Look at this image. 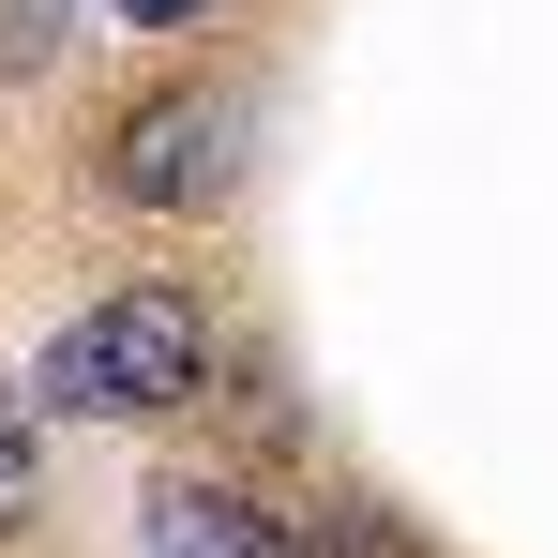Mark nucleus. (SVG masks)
I'll return each mask as SVG.
<instances>
[{
    "label": "nucleus",
    "instance_id": "nucleus-1",
    "mask_svg": "<svg viewBox=\"0 0 558 558\" xmlns=\"http://www.w3.org/2000/svg\"><path fill=\"white\" fill-rule=\"evenodd\" d=\"M211 363H227V317L182 272H136L46 332L31 392H46V423H182V408H211Z\"/></svg>",
    "mask_w": 558,
    "mask_h": 558
},
{
    "label": "nucleus",
    "instance_id": "nucleus-2",
    "mask_svg": "<svg viewBox=\"0 0 558 558\" xmlns=\"http://www.w3.org/2000/svg\"><path fill=\"white\" fill-rule=\"evenodd\" d=\"M242 136H257V106L227 92V76H167V92L106 106V136H92V196H106V211H151V227L227 211V196H242Z\"/></svg>",
    "mask_w": 558,
    "mask_h": 558
},
{
    "label": "nucleus",
    "instance_id": "nucleus-3",
    "mask_svg": "<svg viewBox=\"0 0 558 558\" xmlns=\"http://www.w3.org/2000/svg\"><path fill=\"white\" fill-rule=\"evenodd\" d=\"M136 544L151 558H302V529L257 498V468H151L136 483Z\"/></svg>",
    "mask_w": 558,
    "mask_h": 558
},
{
    "label": "nucleus",
    "instance_id": "nucleus-4",
    "mask_svg": "<svg viewBox=\"0 0 558 558\" xmlns=\"http://www.w3.org/2000/svg\"><path fill=\"white\" fill-rule=\"evenodd\" d=\"M211 392H227V423H242V453H257V468L302 453V392H287L272 363H211Z\"/></svg>",
    "mask_w": 558,
    "mask_h": 558
},
{
    "label": "nucleus",
    "instance_id": "nucleus-5",
    "mask_svg": "<svg viewBox=\"0 0 558 558\" xmlns=\"http://www.w3.org/2000/svg\"><path fill=\"white\" fill-rule=\"evenodd\" d=\"M302 558H438L392 498H317V529H302Z\"/></svg>",
    "mask_w": 558,
    "mask_h": 558
},
{
    "label": "nucleus",
    "instance_id": "nucleus-6",
    "mask_svg": "<svg viewBox=\"0 0 558 558\" xmlns=\"http://www.w3.org/2000/svg\"><path fill=\"white\" fill-rule=\"evenodd\" d=\"M31 513H46V438H31V392L0 377V544H31Z\"/></svg>",
    "mask_w": 558,
    "mask_h": 558
},
{
    "label": "nucleus",
    "instance_id": "nucleus-7",
    "mask_svg": "<svg viewBox=\"0 0 558 558\" xmlns=\"http://www.w3.org/2000/svg\"><path fill=\"white\" fill-rule=\"evenodd\" d=\"M76 46V0H0V76H46Z\"/></svg>",
    "mask_w": 558,
    "mask_h": 558
},
{
    "label": "nucleus",
    "instance_id": "nucleus-8",
    "mask_svg": "<svg viewBox=\"0 0 558 558\" xmlns=\"http://www.w3.org/2000/svg\"><path fill=\"white\" fill-rule=\"evenodd\" d=\"M106 15H121V31H196L211 0H106Z\"/></svg>",
    "mask_w": 558,
    "mask_h": 558
}]
</instances>
